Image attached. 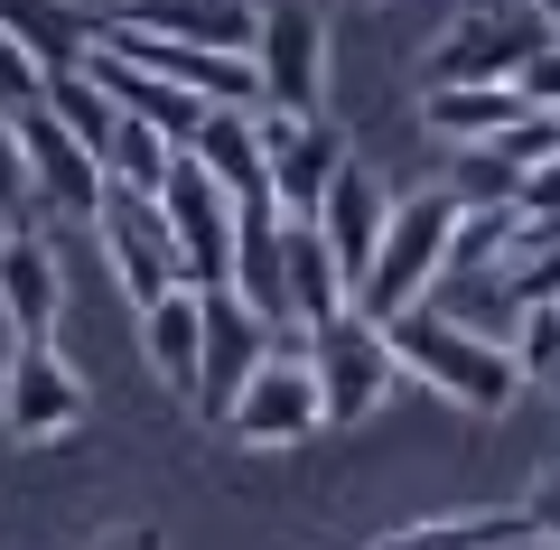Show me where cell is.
Returning <instances> with one entry per match:
<instances>
[{
    "instance_id": "cell-5",
    "label": "cell",
    "mask_w": 560,
    "mask_h": 550,
    "mask_svg": "<svg viewBox=\"0 0 560 550\" xmlns=\"http://www.w3.org/2000/svg\"><path fill=\"white\" fill-rule=\"evenodd\" d=\"M84 411H94V393H84V374L57 354V336H47V346H10V354H0V430L20 438V448L75 438Z\"/></svg>"
},
{
    "instance_id": "cell-35",
    "label": "cell",
    "mask_w": 560,
    "mask_h": 550,
    "mask_svg": "<svg viewBox=\"0 0 560 550\" xmlns=\"http://www.w3.org/2000/svg\"><path fill=\"white\" fill-rule=\"evenodd\" d=\"M533 20H541V28H551V38H560V0H533Z\"/></svg>"
},
{
    "instance_id": "cell-13",
    "label": "cell",
    "mask_w": 560,
    "mask_h": 550,
    "mask_svg": "<svg viewBox=\"0 0 560 550\" xmlns=\"http://www.w3.org/2000/svg\"><path fill=\"white\" fill-rule=\"evenodd\" d=\"M57 317H66L57 243H47V234H10V243H0V327H10V346H47Z\"/></svg>"
},
{
    "instance_id": "cell-32",
    "label": "cell",
    "mask_w": 560,
    "mask_h": 550,
    "mask_svg": "<svg viewBox=\"0 0 560 550\" xmlns=\"http://www.w3.org/2000/svg\"><path fill=\"white\" fill-rule=\"evenodd\" d=\"M514 94L533 103V113H560V38H541V57L514 75Z\"/></svg>"
},
{
    "instance_id": "cell-37",
    "label": "cell",
    "mask_w": 560,
    "mask_h": 550,
    "mask_svg": "<svg viewBox=\"0 0 560 550\" xmlns=\"http://www.w3.org/2000/svg\"><path fill=\"white\" fill-rule=\"evenodd\" d=\"M533 550H551V541H533Z\"/></svg>"
},
{
    "instance_id": "cell-30",
    "label": "cell",
    "mask_w": 560,
    "mask_h": 550,
    "mask_svg": "<svg viewBox=\"0 0 560 550\" xmlns=\"http://www.w3.org/2000/svg\"><path fill=\"white\" fill-rule=\"evenodd\" d=\"M495 159H504V168H514V177H533L541 159H560V113H523L514 131L495 140Z\"/></svg>"
},
{
    "instance_id": "cell-2",
    "label": "cell",
    "mask_w": 560,
    "mask_h": 550,
    "mask_svg": "<svg viewBox=\"0 0 560 550\" xmlns=\"http://www.w3.org/2000/svg\"><path fill=\"white\" fill-rule=\"evenodd\" d=\"M458 187H411V197H393V224H383V253H374V271H364V290H355V308L374 317V327H393L401 308H430L440 299V280H448V253H458Z\"/></svg>"
},
{
    "instance_id": "cell-21",
    "label": "cell",
    "mask_w": 560,
    "mask_h": 550,
    "mask_svg": "<svg viewBox=\"0 0 560 550\" xmlns=\"http://www.w3.org/2000/svg\"><path fill=\"white\" fill-rule=\"evenodd\" d=\"M0 28H10L47 75H66V66L94 57V28H103V20H84L75 0H0Z\"/></svg>"
},
{
    "instance_id": "cell-31",
    "label": "cell",
    "mask_w": 560,
    "mask_h": 550,
    "mask_svg": "<svg viewBox=\"0 0 560 550\" xmlns=\"http://www.w3.org/2000/svg\"><path fill=\"white\" fill-rule=\"evenodd\" d=\"M514 224L523 234H560V159H541V168L514 187Z\"/></svg>"
},
{
    "instance_id": "cell-17",
    "label": "cell",
    "mask_w": 560,
    "mask_h": 550,
    "mask_svg": "<svg viewBox=\"0 0 560 550\" xmlns=\"http://www.w3.org/2000/svg\"><path fill=\"white\" fill-rule=\"evenodd\" d=\"M84 66H94V84H103V94H113V103H121V113H131V121H150V131H160V140H178V150H197L206 113H215V103H206V94H187V84H160V75H140V66L103 57V47H94V57H84Z\"/></svg>"
},
{
    "instance_id": "cell-24",
    "label": "cell",
    "mask_w": 560,
    "mask_h": 550,
    "mask_svg": "<svg viewBox=\"0 0 560 550\" xmlns=\"http://www.w3.org/2000/svg\"><path fill=\"white\" fill-rule=\"evenodd\" d=\"M47 113H57L66 131L84 140V150H113V131H121V103L94 84V66H66V75H47Z\"/></svg>"
},
{
    "instance_id": "cell-28",
    "label": "cell",
    "mask_w": 560,
    "mask_h": 550,
    "mask_svg": "<svg viewBox=\"0 0 560 550\" xmlns=\"http://www.w3.org/2000/svg\"><path fill=\"white\" fill-rule=\"evenodd\" d=\"M448 187H458V206H514L523 177L504 168L495 150H458V168H448Z\"/></svg>"
},
{
    "instance_id": "cell-7",
    "label": "cell",
    "mask_w": 560,
    "mask_h": 550,
    "mask_svg": "<svg viewBox=\"0 0 560 550\" xmlns=\"http://www.w3.org/2000/svg\"><path fill=\"white\" fill-rule=\"evenodd\" d=\"M253 75H261V113H327V20L308 0H271L253 38Z\"/></svg>"
},
{
    "instance_id": "cell-8",
    "label": "cell",
    "mask_w": 560,
    "mask_h": 550,
    "mask_svg": "<svg viewBox=\"0 0 560 550\" xmlns=\"http://www.w3.org/2000/svg\"><path fill=\"white\" fill-rule=\"evenodd\" d=\"M160 215H168V243H178L187 290H234V197H224L197 159H178V168H168Z\"/></svg>"
},
{
    "instance_id": "cell-38",
    "label": "cell",
    "mask_w": 560,
    "mask_h": 550,
    "mask_svg": "<svg viewBox=\"0 0 560 550\" xmlns=\"http://www.w3.org/2000/svg\"><path fill=\"white\" fill-rule=\"evenodd\" d=\"M121 10H131V0H121Z\"/></svg>"
},
{
    "instance_id": "cell-10",
    "label": "cell",
    "mask_w": 560,
    "mask_h": 550,
    "mask_svg": "<svg viewBox=\"0 0 560 550\" xmlns=\"http://www.w3.org/2000/svg\"><path fill=\"white\" fill-rule=\"evenodd\" d=\"M94 243L113 253V280H121V299L131 308H150V299H168V290H187V271H178V243H168V215L150 197H103V215H94Z\"/></svg>"
},
{
    "instance_id": "cell-22",
    "label": "cell",
    "mask_w": 560,
    "mask_h": 550,
    "mask_svg": "<svg viewBox=\"0 0 560 550\" xmlns=\"http://www.w3.org/2000/svg\"><path fill=\"white\" fill-rule=\"evenodd\" d=\"M374 550H533V523L523 513H440V523L383 531Z\"/></svg>"
},
{
    "instance_id": "cell-20",
    "label": "cell",
    "mask_w": 560,
    "mask_h": 550,
    "mask_svg": "<svg viewBox=\"0 0 560 550\" xmlns=\"http://www.w3.org/2000/svg\"><path fill=\"white\" fill-rule=\"evenodd\" d=\"M533 113V103L514 94V84H458V94H420V131L448 140V150H495L514 121Z\"/></svg>"
},
{
    "instance_id": "cell-6",
    "label": "cell",
    "mask_w": 560,
    "mask_h": 550,
    "mask_svg": "<svg viewBox=\"0 0 560 550\" xmlns=\"http://www.w3.org/2000/svg\"><path fill=\"white\" fill-rule=\"evenodd\" d=\"M224 430H234L243 448H308V438L327 430L318 374H308V336H280L271 364L243 383V401H234V420H224Z\"/></svg>"
},
{
    "instance_id": "cell-9",
    "label": "cell",
    "mask_w": 560,
    "mask_h": 550,
    "mask_svg": "<svg viewBox=\"0 0 560 550\" xmlns=\"http://www.w3.org/2000/svg\"><path fill=\"white\" fill-rule=\"evenodd\" d=\"M261 150H271V197L280 215H318L327 187H337L346 168H355V150H346V131L327 113H261Z\"/></svg>"
},
{
    "instance_id": "cell-19",
    "label": "cell",
    "mask_w": 560,
    "mask_h": 550,
    "mask_svg": "<svg viewBox=\"0 0 560 550\" xmlns=\"http://www.w3.org/2000/svg\"><path fill=\"white\" fill-rule=\"evenodd\" d=\"M197 159L206 177H215L234 206H253V197H271V150H261V113H234V103H215L206 113V131H197Z\"/></svg>"
},
{
    "instance_id": "cell-11",
    "label": "cell",
    "mask_w": 560,
    "mask_h": 550,
    "mask_svg": "<svg viewBox=\"0 0 560 550\" xmlns=\"http://www.w3.org/2000/svg\"><path fill=\"white\" fill-rule=\"evenodd\" d=\"M271 346H280V327H261L234 290H206V374H197V401H187V411L224 430L234 401H243V383L271 364Z\"/></svg>"
},
{
    "instance_id": "cell-33",
    "label": "cell",
    "mask_w": 560,
    "mask_h": 550,
    "mask_svg": "<svg viewBox=\"0 0 560 550\" xmlns=\"http://www.w3.org/2000/svg\"><path fill=\"white\" fill-rule=\"evenodd\" d=\"M523 523H533V541H551V550H560V467H541V476H533V494H523Z\"/></svg>"
},
{
    "instance_id": "cell-16",
    "label": "cell",
    "mask_w": 560,
    "mask_h": 550,
    "mask_svg": "<svg viewBox=\"0 0 560 550\" xmlns=\"http://www.w3.org/2000/svg\"><path fill=\"white\" fill-rule=\"evenodd\" d=\"M140 354H150V374H160L178 401H197V374H206V290L150 299V308H140Z\"/></svg>"
},
{
    "instance_id": "cell-26",
    "label": "cell",
    "mask_w": 560,
    "mask_h": 550,
    "mask_svg": "<svg viewBox=\"0 0 560 550\" xmlns=\"http://www.w3.org/2000/svg\"><path fill=\"white\" fill-rule=\"evenodd\" d=\"M38 103H47V66L28 57L10 28H0V121H28Z\"/></svg>"
},
{
    "instance_id": "cell-1",
    "label": "cell",
    "mask_w": 560,
    "mask_h": 550,
    "mask_svg": "<svg viewBox=\"0 0 560 550\" xmlns=\"http://www.w3.org/2000/svg\"><path fill=\"white\" fill-rule=\"evenodd\" d=\"M383 336H393L401 383H420V393L448 401V411L495 420V411H514L523 383H533V374L514 364V346H504V336H486V327H467V317H448L440 299H430V308H401Z\"/></svg>"
},
{
    "instance_id": "cell-29",
    "label": "cell",
    "mask_w": 560,
    "mask_h": 550,
    "mask_svg": "<svg viewBox=\"0 0 560 550\" xmlns=\"http://www.w3.org/2000/svg\"><path fill=\"white\" fill-rule=\"evenodd\" d=\"M514 364H523L533 383L560 374V308H523V317H514Z\"/></svg>"
},
{
    "instance_id": "cell-23",
    "label": "cell",
    "mask_w": 560,
    "mask_h": 550,
    "mask_svg": "<svg viewBox=\"0 0 560 550\" xmlns=\"http://www.w3.org/2000/svg\"><path fill=\"white\" fill-rule=\"evenodd\" d=\"M178 159H187L178 140H160L150 121H131V113H121L113 150H103V177H113L121 197H150V206H160V197H168V168H178Z\"/></svg>"
},
{
    "instance_id": "cell-12",
    "label": "cell",
    "mask_w": 560,
    "mask_h": 550,
    "mask_svg": "<svg viewBox=\"0 0 560 550\" xmlns=\"http://www.w3.org/2000/svg\"><path fill=\"white\" fill-rule=\"evenodd\" d=\"M20 150H28V177H38V206H47V215H66V224H94V215H103V197H113L103 150H84L47 103L20 121Z\"/></svg>"
},
{
    "instance_id": "cell-36",
    "label": "cell",
    "mask_w": 560,
    "mask_h": 550,
    "mask_svg": "<svg viewBox=\"0 0 560 550\" xmlns=\"http://www.w3.org/2000/svg\"><path fill=\"white\" fill-rule=\"evenodd\" d=\"M486 10H514V0H486Z\"/></svg>"
},
{
    "instance_id": "cell-25",
    "label": "cell",
    "mask_w": 560,
    "mask_h": 550,
    "mask_svg": "<svg viewBox=\"0 0 560 550\" xmlns=\"http://www.w3.org/2000/svg\"><path fill=\"white\" fill-rule=\"evenodd\" d=\"M504 299L514 308H560V234H514V253H504Z\"/></svg>"
},
{
    "instance_id": "cell-39",
    "label": "cell",
    "mask_w": 560,
    "mask_h": 550,
    "mask_svg": "<svg viewBox=\"0 0 560 550\" xmlns=\"http://www.w3.org/2000/svg\"><path fill=\"white\" fill-rule=\"evenodd\" d=\"M0 243H10V234H0Z\"/></svg>"
},
{
    "instance_id": "cell-18",
    "label": "cell",
    "mask_w": 560,
    "mask_h": 550,
    "mask_svg": "<svg viewBox=\"0 0 560 550\" xmlns=\"http://www.w3.org/2000/svg\"><path fill=\"white\" fill-rule=\"evenodd\" d=\"M121 20L160 28V38H187V47H215V57H253L261 0H131Z\"/></svg>"
},
{
    "instance_id": "cell-4",
    "label": "cell",
    "mask_w": 560,
    "mask_h": 550,
    "mask_svg": "<svg viewBox=\"0 0 560 550\" xmlns=\"http://www.w3.org/2000/svg\"><path fill=\"white\" fill-rule=\"evenodd\" d=\"M541 38H551V28L533 20V0H514V10H467L458 28H440V47H430V66H420V94H458V84H514L523 66L541 57Z\"/></svg>"
},
{
    "instance_id": "cell-15",
    "label": "cell",
    "mask_w": 560,
    "mask_h": 550,
    "mask_svg": "<svg viewBox=\"0 0 560 550\" xmlns=\"http://www.w3.org/2000/svg\"><path fill=\"white\" fill-rule=\"evenodd\" d=\"M308 224L327 234L337 271H346V280L364 290V271H374V253H383V224H393V187H383V177H374V168L355 159V168H346L337 187H327V206H318Z\"/></svg>"
},
{
    "instance_id": "cell-14",
    "label": "cell",
    "mask_w": 560,
    "mask_h": 550,
    "mask_svg": "<svg viewBox=\"0 0 560 550\" xmlns=\"http://www.w3.org/2000/svg\"><path fill=\"white\" fill-rule=\"evenodd\" d=\"M280 299H290V336H318L327 317L355 308V280L337 271V253L308 215H290V234H280Z\"/></svg>"
},
{
    "instance_id": "cell-3",
    "label": "cell",
    "mask_w": 560,
    "mask_h": 550,
    "mask_svg": "<svg viewBox=\"0 0 560 550\" xmlns=\"http://www.w3.org/2000/svg\"><path fill=\"white\" fill-rule=\"evenodd\" d=\"M308 374H318L327 430H355V420H374L383 401H393L401 364H393V336H383L364 308H346V317H327V327L308 336Z\"/></svg>"
},
{
    "instance_id": "cell-34",
    "label": "cell",
    "mask_w": 560,
    "mask_h": 550,
    "mask_svg": "<svg viewBox=\"0 0 560 550\" xmlns=\"http://www.w3.org/2000/svg\"><path fill=\"white\" fill-rule=\"evenodd\" d=\"M94 550H168V531L160 523H121V531H103Z\"/></svg>"
},
{
    "instance_id": "cell-27",
    "label": "cell",
    "mask_w": 560,
    "mask_h": 550,
    "mask_svg": "<svg viewBox=\"0 0 560 550\" xmlns=\"http://www.w3.org/2000/svg\"><path fill=\"white\" fill-rule=\"evenodd\" d=\"M28 206H38V177H28L20 121H0V234H28Z\"/></svg>"
}]
</instances>
